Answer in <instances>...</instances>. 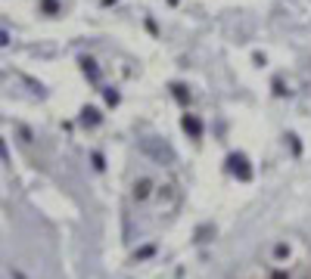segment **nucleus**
Instances as JSON below:
<instances>
[{"instance_id": "f257e3e1", "label": "nucleus", "mask_w": 311, "mask_h": 279, "mask_svg": "<svg viewBox=\"0 0 311 279\" xmlns=\"http://www.w3.org/2000/svg\"><path fill=\"white\" fill-rule=\"evenodd\" d=\"M140 149H144L153 162H159V165H174V158H178V155H174V149L168 146L165 140H153V137H149V140L140 143Z\"/></svg>"}, {"instance_id": "f03ea898", "label": "nucleus", "mask_w": 311, "mask_h": 279, "mask_svg": "<svg viewBox=\"0 0 311 279\" xmlns=\"http://www.w3.org/2000/svg\"><path fill=\"white\" fill-rule=\"evenodd\" d=\"M228 171L237 174L240 180H252V167H249V158L240 155V152H233V155H228Z\"/></svg>"}, {"instance_id": "7ed1b4c3", "label": "nucleus", "mask_w": 311, "mask_h": 279, "mask_svg": "<svg viewBox=\"0 0 311 279\" xmlns=\"http://www.w3.org/2000/svg\"><path fill=\"white\" fill-rule=\"evenodd\" d=\"M181 128L187 130L193 140H199V137H203V121H199L196 115H184V118H181Z\"/></svg>"}, {"instance_id": "20e7f679", "label": "nucleus", "mask_w": 311, "mask_h": 279, "mask_svg": "<svg viewBox=\"0 0 311 279\" xmlns=\"http://www.w3.org/2000/svg\"><path fill=\"white\" fill-rule=\"evenodd\" d=\"M149 189H153V183H149L146 177H144V180H137V186H134V199H146Z\"/></svg>"}, {"instance_id": "39448f33", "label": "nucleus", "mask_w": 311, "mask_h": 279, "mask_svg": "<svg viewBox=\"0 0 311 279\" xmlns=\"http://www.w3.org/2000/svg\"><path fill=\"white\" fill-rule=\"evenodd\" d=\"M81 121H84V124H90V128H94V124H100V112H97V109H84Z\"/></svg>"}, {"instance_id": "423d86ee", "label": "nucleus", "mask_w": 311, "mask_h": 279, "mask_svg": "<svg viewBox=\"0 0 311 279\" xmlns=\"http://www.w3.org/2000/svg\"><path fill=\"white\" fill-rule=\"evenodd\" d=\"M171 90H174V99H178V103H190L187 87H181V84H171Z\"/></svg>"}, {"instance_id": "0eeeda50", "label": "nucleus", "mask_w": 311, "mask_h": 279, "mask_svg": "<svg viewBox=\"0 0 311 279\" xmlns=\"http://www.w3.org/2000/svg\"><path fill=\"white\" fill-rule=\"evenodd\" d=\"M81 65H84V72H87L90 78H97V65H94V59H81Z\"/></svg>"}, {"instance_id": "6e6552de", "label": "nucleus", "mask_w": 311, "mask_h": 279, "mask_svg": "<svg viewBox=\"0 0 311 279\" xmlns=\"http://www.w3.org/2000/svg\"><path fill=\"white\" fill-rule=\"evenodd\" d=\"M103 96H106V103H109V106H119V93H115V90H106Z\"/></svg>"}, {"instance_id": "1a4fd4ad", "label": "nucleus", "mask_w": 311, "mask_h": 279, "mask_svg": "<svg viewBox=\"0 0 311 279\" xmlns=\"http://www.w3.org/2000/svg\"><path fill=\"white\" fill-rule=\"evenodd\" d=\"M94 167H97V171H103V155H100V152H94Z\"/></svg>"}, {"instance_id": "9d476101", "label": "nucleus", "mask_w": 311, "mask_h": 279, "mask_svg": "<svg viewBox=\"0 0 311 279\" xmlns=\"http://www.w3.org/2000/svg\"><path fill=\"white\" fill-rule=\"evenodd\" d=\"M44 10L47 13H56V0H44Z\"/></svg>"}, {"instance_id": "9b49d317", "label": "nucleus", "mask_w": 311, "mask_h": 279, "mask_svg": "<svg viewBox=\"0 0 311 279\" xmlns=\"http://www.w3.org/2000/svg\"><path fill=\"white\" fill-rule=\"evenodd\" d=\"M271 279H287V273H283V270H277V273H274Z\"/></svg>"}]
</instances>
